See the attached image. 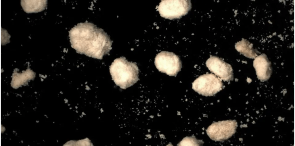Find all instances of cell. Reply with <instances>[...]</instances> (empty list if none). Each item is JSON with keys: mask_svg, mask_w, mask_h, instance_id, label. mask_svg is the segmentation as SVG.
<instances>
[{"mask_svg": "<svg viewBox=\"0 0 295 146\" xmlns=\"http://www.w3.org/2000/svg\"><path fill=\"white\" fill-rule=\"evenodd\" d=\"M252 47L249 41L244 40L237 42L235 45V48L238 51L250 58H254L257 56L256 51Z\"/></svg>", "mask_w": 295, "mask_h": 146, "instance_id": "30bf717a", "label": "cell"}, {"mask_svg": "<svg viewBox=\"0 0 295 146\" xmlns=\"http://www.w3.org/2000/svg\"><path fill=\"white\" fill-rule=\"evenodd\" d=\"M223 87L221 79L212 74L207 73L200 76L192 84L194 91L206 96L214 95L222 90Z\"/></svg>", "mask_w": 295, "mask_h": 146, "instance_id": "277c9868", "label": "cell"}, {"mask_svg": "<svg viewBox=\"0 0 295 146\" xmlns=\"http://www.w3.org/2000/svg\"><path fill=\"white\" fill-rule=\"evenodd\" d=\"M155 64L160 71L170 76H176L181 68L178 56L172 52L162 51L155 59Z\"/></svg>", "mask_w": 295, "mask_h": 146, "instance_id": "5b68a950", "label": "cell"}, {"mask_svg": "<svg viewBox=\"0 0 295 146\" xmlns=\"http://www.w3.org/2000/svg\"><path fill=\"white\" fill-rule=\"evenodd\" d=\"M237 126L235 120L214 122L208 128L207 133L212 140L221 141L230 137L235 132Z\"/></svg>", "mask_w": 295, "mask_h": 146, "instance_id": "8992f818", "label": "cell"}, {"mask_svg": "<svg viewBox=\"0 0 295 146\" xmlns=\"http://www.w3.org/2000/svg\"><path fill=\"white\" fill-rule=\"evenodd\" d=\"M191 8L189 0H162L157 7L161 16L169 19L179 18L185 15Z\"/></svg>", "mask_w": 295, "mask_h": 146, "instance_id": "3957f363", "label": "cell"}, {"mask_svg": "<svg viewBox=\"0 0 295 146\" xmlns=\"http://www.w3.org/2000/svg\"><path fill=\"white\" fill-rule=\"evenodd\" d=\"M206 64L211 72L224 81L233 80V71L231 65L218 57L211 56L206 61Z\"/></svg>", "mask_w": 295, "mask_h": 146, "instance_id": "52a82bcc", "label": "cell"}, {"mask_svg": "<svg viewBox=\"0 0 295 146\" xmlns=\"http://www.w3.org/2000/svg\"><path fill=\"white\" fill-rule=\"evenodd\" d=\"M257 77L262 82L268 80L272 73L271 63L267 56L263 53L256 57L253 61Z\"/></svg>", "mask_w": 295, "mask_h": 146, "instance_id": "ba28073f", "label": "cell"}, {"mask_svg": "<svg viewBox=\"0 0 295 146\" xmlns=\"http://www.w3.org/2000/svg\"><path fill=\"white\" fill-rule=\"evenodd\" d=\"M198 141L194 137H187L184 138L179 143L181 146L199 145Z\"/></svg>", "mask_w": 295, "mask_h": 146, "instance_id": "8fae6325", "label": "cell"}, {"mask_svg": "<svg viewBox=\"0 0 295 146\" xmlns=\"http://www.w3.org/2000/svg\"><path fill=\"white\" fill-rule=\"evenodd\" d=\"M112 78L116 84L125 89L139 80V70L135 63L128 62L123 57L115 59L109 68Z\"/></svg>", "mask_w": 295, "mask_h": 146, "instance_id": "7a4b0ae2", "label": "cell"}, {"mask_svg": "<svg viewBox=\"0 0 295 146\" xmlns=\"http://www.w3.org/2000/svg\"><path fill=\"white\" fill-rule=\"evenodd\" d=\"M69 34L71 47L78 53L101 59L112 49L113 41L107 34L87 21L78 24Z\"/></svg>", "mask_w": 295, "mask_h": 146, "instance_id": "6da1fadb", "label": "cell"}, {"mask_svg": "<svg viewBox=\"0 0 295 146\" xmlns=\"http://www.w3.org/2000/svg\"><path fill=\"white\" fill-rule=\"evenodd\" d=\"M46 0H21V5L27 13H37L44 10L47 6Z\"/></svg>", "mask_w": 295, "mask_h": 146, "instance_id": "9c48e42d", "label": "cell"}]
</instances>
